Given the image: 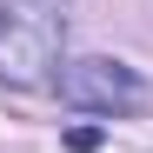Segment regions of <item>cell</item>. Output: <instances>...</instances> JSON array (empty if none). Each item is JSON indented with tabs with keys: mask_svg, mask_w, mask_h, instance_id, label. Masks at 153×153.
Masks as SVG:
<instances>
[{
	"mask_svg": "<svg viewBox=\"0 0 153 153\" xmlns=\"http://www.w3.org/2000/svg\"><path fill=\"white\" fill-rule=\"evenodd\" d=\"M67 47V0H0V80L40 87Z\"/></svg>",
	"mask_w": 153,
	"mask_h": 153,
	"instance_id": "cell-1",
	"label": "cell"
},
{
	"mask_svg": "<svg viewBox=\"0 0 153 153\" xmlns=\"http://www.w3.org/2000/svg\"><path fill=\"white\" fill-rule=\"evenodd\" d=\"M60 100L67 107H80V113H133L146 87H140V73L126 67V60H107V53H87V60H67L60 67Z\"/></svg>",
	"mask_w": 153,
	"mask_h": 153,
	"instance_id": "cell-2",
	"label": "cell"
}]
</instances>
